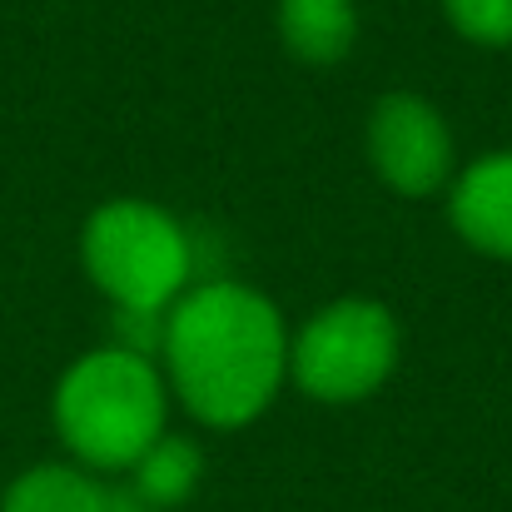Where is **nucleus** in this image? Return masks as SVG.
I'll return each mask as SVG.
<instances>
[{
  "mask_svg": "<svg viewBox=\"0 0 512 512\" xmlns=\"http://www.w3.org/2000/svg\"><path fill=\"white\" fill-rule=\"evenodd\" d=\"M279 40L304 65H339L358 40L353 0H279Z\"/></svg>",
  "mask_w": 512,
  "mask_h": 512,
  "instance_id": "nucleus-7",
  "label": "nucleus"
},
{
  "mask_svg": "<svg viewBox=\"0 0 512 512\" xmlns=\"http://www.w3.org/2000/svg\"><path fill=\"white\" fill-rule=\"evenodd\" d=\"M105 512H155L135 488H110L105 493Z\"/></svg>",
  "mask_w": 512,
  "mask_h": 512,
  "instance_id": "nucleus-11",
  "label": "nucleus"
},
{
  "mask_svg": "<svg viewBox=\"0 0 512 512\" xmlns=\"http://www.w3.org/2000/svg\"><path fill=\"white\" fill-rule=\"evenodd\" d=\"M80 259L90 284L130 314H165L189 289V229L150 199H110L85 219Z\"/></svg>",
  "mask_w": 512,
  "mask_h": 512,
  "instance_id": "nucleus-3",
  "label": "nucleus"
},
{
  "mask_svg": "<svg viewBox=\"0 0 512 512\" xmlns=\"http://www.w3.org/2000/svg\"><path fill=\"white\" fill-rule=\"evenodd\" d=\"M165 403V373L150 358L110 343L65 368L55 388V428L80 463L120 473L165 438Z\"/></svg>",
  "mask_w": 512,
  "mask_h": 512,
  "instance_id": "nucleus-2",
  "label": "nucleus"
},
{
  "mask_svg": "<svg viewBox=\"0 0 512 512\" xmlns=\"http://www.w3.org/2000/svg\"><path fill=\"white\" fill-rule=\"evenodd\" d=\"M105 493L110 488H100L85 468L40 463L5 488L0 512H105Z\"/></svg>",
  "mask_w": 512,
  "mask_h": 512,
  "instance_id": "nucleus-8",
  "label": "nucleus"
},
{
  "mask_svg": "<svg viewBox=\"0 0 512 512\" xmlns=\"http://www.w3.org/2000/svg\"><path fill=\"white\" fill-rule=\"evenodd\" d=\"M398 363V324L373 299H339L289 334V378L319 403H363Z\"/></svg>",
  "mask_w": 512,
  "mask_h": 512,
  "instance_id": "nucleus-4",
  "label": "nucleus"
},
{
  "mask_svg": "<svg viewBox=\"0 0 512 512\" xmlns=\"http://www.w3.org/2000/svg\"><path fill=\"white\" fill-rule=\"evenodd\" d=\"M160 358L174 398L204 428H244L289 378V329L249 284L209 279L170 304Z\"/></svg>",
  "mask_w": 512,
  "mask_h": 512,
  "instance_id": "nucleus-1",
  "label": "nucleus"
},
{
  "mask_svg": "<svg viewBox=\"0 0 512 512\" xmlns=\"http://www.w3.org/2000/svg\"><path fill=\"white\" fill-rule=\"evenodd\" d=\"M368 160L393 194L423 199L453 174V135L428 100L398 90L383 95L368 115Z\"/></svg>",
  "mask_w": 512,
  "mask_h": 512,
  "instance_id": "nucleus-5",
  "label": "nucleus"
},
{
  "mask_svg": "<svg viewBox=\"0 0 512 512\" xmlns=\"http://www.w3.org/2000/svg\"><path fill=\"white\" fill-rule=\"evenodd\" d=\"M130 473H135V493H140L150 508H174V503H184V498L199 488L204 458H199V448H194L189 438L165 433Z\"/></svg>",
  "mask_w": 512,
  "mask_h": 512,
  "instance_id": "nucleus-9",
  "label": "nucleus"
},
{
  "mask_svg": "<svg viewBox=\"0 0 512 512\" xmlns=\"http://www.w3.org/2000/svg\"><path fill=\"white\" fill-rule=\"evenodd\" d=\"M448 219L468 249L512 259V150H493L453 179Z\"/></svg>",
  "mask_w": 512,
  "mask_h": 512,
  "instance_id": "nucleus-6",
  "label": "nucleus"
},
{
  "mask_svg": "<svg viewBox=\"0 0 512 512\" xmlns=\"http://www.w3.org/2000/svg\"><path fill=\"white\" fill-rule=\"evenodd\" d=\"M443 10L463 40L488 50L512 45V0H443Z\"/></svg>",
  "mask_w": 512,
  "mask_h": 512,
  "instance_id": "nucleus-10",
  "label": "nucleus"
}]
</instances>
